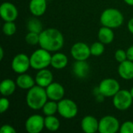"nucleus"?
I'll return each instance as SVG.
<instances>
[{"label": "nucleus", "mask_w": 133, "mask_h": 133, "mask_svg": "<svg viewBox=\"0 0 133 133\" xmlns=\"http://www.w3.org/2000/svg\"><path fill=\"white\" fill-rule=\"evenodd\" d=\"M64 41L63 34L55 28L44 29L40 34V47L50 52L58 51L62 49L64 46Z\"/></svg>", "instance_id": "f257e3e1"}, {"label": "nucleus", "mask_w": 133, "mask_h": 133, "mask_svg": "<svg viewBox=\"0 0 133 133\" xmlns=\"http://www.w3.org/2000/svg\"><path fill=\"white\" fill-rule=\"evenodd\" d=\"M48 97L45 88L35 85L28 90L26 96V102L27 106L34 111L41 110L48 101Z\"/></svg>", "instance_id": "f03ea898"}, {"label": "nucleus", "mask_w": 133, "mask_h": 133, "mask_svg": "<svg viewBox=\"0 0 133 133\" xmlns=\"http://www.w3.org/2000/svg\"><path fill=\"white\" fill-rule=\"evenodd\" d=\"M102 26L115 29L121 26L124 22V16L121 11L115 8H108L104 10L100 16Z\"/></svg>", "instance_id": "7ed1b4c3"}, {"label": "nucleus", "mask_w": 133, "mask_h": 133, "mask_svg": "<svg viewBox=\"0 0 133 133\" xmlns=\"http://www.w3.org/2000/svg\"><path fill=\"white\" fill-rule=\"evenodd\" d=\"M51 56L50 51L42 48L35 50L30 56V67L37 71L46 69L51 65Z\"/></svg>", "instance_id": "20e7f679"}, {"label": "nucleus", "mask_w": 133, "mask_h": 133, "mask_svg": "<svg viewBox=\"0 0 133 133\" xmlns=\"http://www.w3.org/2000/svg\"><path fill=\"white\" fill-rule=\"evenodd\" d=\"M58 113L65 119H72L78 114V107L71 99L63 98L58 101Z\"/></svg>", "instance_id": "39448f33"}, {"label": "nucleus", "mask_w": 133, "mask_h": 133, "mask_svg": "<svg viewBox=\"0 0 133 133\" xmlns=\"http://www.w3.org/2000/svg\"><path fill=\"white\" fill-rule=\"evenodd\" d=\"M133 97L128 90H120L113 97V105L118 111H126L132 106Z\"/></svg>", "instance_id": "423d86ee"}, {"label": "nucleus", "mask_w": 133, "mask_h": 133, "mask_svg": "<svg viewBox=\"0 0 133 133\" xmlns=\"http://www.w3.org/2000/svg\"><path fill=\"white\" fill-rule=\"evenodd\" d=\"M120 84L118 80L112 78L103 79L98 86V92L104 97H113L119 90Z\"/></svg>", "instance_id": "0eeeda50"}, {"label": "nucleus", "mask_w": 133, "mask_h": 133, "mask_svg": "<svg viewBox=\"0 0 133 133\" xmlns=\"http://www.w3.org/2000/svg\"><path fill=\"white\" fill-rule=\"evenodd\" d=\"M120 123L117 118L106 115L99 121L98 132L100 133H116L120 129Z\"/></svg>", "instance_id": "6e6552de"}, {"label": "nucleus", "mask_w": 133, "mask_h": 133, "mask_svg": "<svg viewBox=\"0 0 133 133\" xmlns=\"http://www.w3.org/2000/svg\"><path fill=\"white\" fill-rule=\"evenodd\" d=\"M11 67L17 74L25 73L30 67V57L23 53L17 54L12 60Z\"/></svg>", "instance_id": "1a4fd4ad"}, {"label": "nucleus", "mask_w": 133, "mask_h": 133, "mask_svg": "<svg viewBox=\"0 0 133 133\" xmlns=\"http://www.w3.org/2000/svg\"><path fill=\"white\" fill-rule=\"evenodd\" d=\"M70 52L76 61H87L91 55L90 48L83 42L75 43L72 46Z\"/></svg>", "instance_id": "9d476101"}, {"label": "nucleus", "mask_w": 133, "mask_h": 133, "mask_svg": "<svg viewBox=\"0 0 133 133\" xmlns=\"http://www.w3.org/2000/svg\"><path fill=\"white\" fill-rule=\"evenodd\" d=\"M44 128V118L40 115H33L25 122V129L28 133H40Z\"/></svg>", "instance_id": "9b49d317"}, {"label": "nucleus", "mask_w": 133, "mask_h": 133, "mask_svg": "<svg viewBox=\"0 0 133 133\" xmlns=\"http://www.w3.org/2000/svg\"><path fill=\"white\" fill-rule=\"evenodd\" d=\"M18 9L15 5L9 2L2 3L0 6V16L5 22L15 21L18 17Z\"/></svg>", "instance_id": "f8f14e48"}, {"label": "nucleus", "mask_w": 133, "mask_h": 133, "mask_svg": "<svg viewBox=\"0 0 133 133\" xmlns=\"http://www.w3.org/2000/svg\"><path fill=\"white\" fill-rule=\"evenodd\" d=\"M46 93L48 97V100L59 101L64 98L65 96V88L64 87L57 82H52L46 88Z\"/></svg>", "instance_id": "ddd939ff"}, {"label": "nucleus", "mask_w": 133, "mask_h": 133, "mask_svg": "<svg viewBox=\"0 0 133 133\" xmlns=\"http://www.w3.org/2000/svg\"><path fill=\"white\" fill-rule=\"evenodd\" d=\"M34 79L37 85L46 88L53 82V74L49 69H47L46 68L38 70Z\"/></svg>", "instance_id": "4468645a"}, {"label": "nucleus", "mask_w": 133, "mask_h": 133, "mask_svg": "<svg viewBox=\"0 0 133 133\" xmlns=\"http://www.w3.org/2000/svg\"><path fill=\"white\" fill-rule=\"evenodd\" d=\"M81 128L86 133L97 132L99 128V120L92 115H87L81 121Z\"/></svg>", "instance_id": "2eb2a0df"}, {"label": "nucleus", "mask_w": 133, "mask_h": 133, "mask_svg": "<svg viewBox=\"0 0 133 133\" xmlns=\"http://www.w3.org/2000/svg\"><path fill=\"white\" fill-rule=\"evenodd\" d=\"M118 72L120 77L125 80L133 79V62L131 60H125L119 63Z\"/></svg>", "instance_id": "dca6fc26"}, {"label": "nucleus", "mask_w": 133, "mask_h": 133, "mask_svg": "<svg viewBox=\"0 0 133 133\" xmlns=\"http://www.w3.org/2000/svg\"><path fill=\"white\" fill-rule=\"evenodd\" d=\"M29 9L33 16L39 17L43 16L47 10L46 0H30L29 3Z\"/></svg>", "instance_id": "f3484780"}, {"label": "nucleus", "mask_w": 133, "mask_h": 133, "mask_svg": "<svg viewBox=\"0 0 133 133\" xmlns=\"http://www.w3.org/2000/svg\"><path fill=\"white\" fill-rule=\"evenodd\" d=\"M16 83L19 88L22 90H27L32 88L33 87H34L36 84L35 79H34L31 76L26 74V72L19 74L18 77L16 79Z\"/></svg>", "instance_id": "a211bd4d"}, {"label": "nucleus", "mask_w": 133, "mask_h": 133, "mask_svg": "<svg viewBox=\"0 0 133 133\" xmlns=\"http://www.w3.org/2000/svg\"><path fill=\"white\" fill-rule=\"evenodd\" d=\"M72 72L76 77L83 79L90 72V65L87 61H76L72 65Z\"/></svg>", "instance_id": "6ab92c4d"}, {"label": "nucleus", "mask_w": 133, "mask_h": 133, "mask_svg": "<svg viewBox=\"0 0 133 133\" xmlns=\"http://www.w3.org/2000/svg\"><path fill=\"white\" fill-rule=\"evenodd\" d=\"M69 58L66 55L62 52H56L51 56V65L55 69H62L67 66Z\"/></svg>", "instance_id": "aec40b11"}, {"label": "nucleus", "mask_w": 133, "mask_h": 133, "mask_svg": "<svg viewBox=\"0 0 133 133\" xmlns=\"http://www.w3.org/2000/svg\"><path fill=\"white\" fill-rule=\"evenodd\" d=\"M17 85L11 79H5L0 83V93L3 97H9L14 94Z\"/></svg>", "instance_id": "412c9836"}, {"label": "nucleus", "mask_w": 133, "mask_h": 133, "mask_svg": "<svg viewBox=\"0 0 133 133\" xmlns=\"http://www.w3.org/2000/svg\"><path fill=\"white\" fill-rule=\"evenodd\" d=\"M97 37H98V40L101 42L104 43V44H108L114 41L115 34L113 29L103 26L98 30Z\"/></svg>", "instance_id": "4be33fe9"}, {"label": "nucleus", "mask_w": 133, "mask_h": 133, "mask_svg": "<svg viewBox=\"0 0 133 133\" xmlns=\"http://www.w3.org/2000/svg\"><path fill=\"white\" fill-rule=\"evenodd\" d=\"M44 128L50 132H56L60 128V121L55 115L45 116Z\"/></svg>", "instance_id": "5701e85b"}, {"label": "nucleus", "mask_w": 133, "mask_h": 133, "mask_svg": "<svg viewBox=\"0 0 133 133\" xmlns=\"http://www.w3.org/2000/svg\"><path fill=\"white\" fill-rule=\"evenodd\" d=\"M41 110L45 116L55 115L58 112V102L49 100L45 103Z\"/></svg>", "instance_id": "b1692460"}, {"label": "nucleus", "mask_w": 133, "mask_h": 133, "mask_svg": "<svg viewBox=\"0 0 133 133\" xmlns=\"http://www.w3.org/2000/svg\"><path fill=\"white\" fill-rule=\"evenodd\" d=\"M27 29L29 31L41 34L43 31V25L37 18H31L27 22Z\"/></svg>", "instance_id": "393cba45"}, {"label": "nucleus", "mask_w": 133, "mask_h": 133, "mask_svg": "<svg viewBox=\"0 0 133 133\" xmlns=\"http://www.w3.org/2000/svg\"><path fill=\"white\" fill-rule=\"evenodd\" d=\"M90 48L91 55H94V56H100V55H101L104 52V50H105L104 44L101 42L100 41L92 44Z\"/></svg>", "instance_id": "a878e982"}, {"label": "nucleus", "mask_w": 133, "mask_h": 133, "mask_svg": "<svg viewBox=\"0 0 133 133\" xmlns=\"http://www.w3.org/2000/svg\"><path fill=\"white\" fill-rule=\"evenodd\" d=\"M2 31L3 34L6 36H12L15 34L16 31V26L13 21H8L5 22L2 26Z\"/></svg>", "instance_id": "bb28decb"}, {"label": "nucleus", "mask_w": 133, "mask_h": 133, "mask_svg": "<svg viewBox=\"0 0 133 133\" xmlns=\"http://www.w3.org/2000/svg\"><path fill=\"white\" fill-rule=\"evenodd\" d=\"M39 40H40V34L29 31L28 34H26L25 37L26 42L30 45H37L39 44Z\"/></svg>", "instance_id": "cd10ccee"}, {"label": "nucleus", "mask_w": 133, "mask_h": 133, "mask_svg": "<svg viewBox=\"0 0 133 133\" xmlns=\"http://www.w3.org/2000/svg\"><path fill=\"white\" fill-rule=\"evenodd\" d=\"M119 132L121 133H133V122L126 121L123 122L120 126Z\"/></svg>", "instance_id": "c85d7f7f"}, {"label": "nucleus", "mask_w": 133, "mask_h": 133, "mask_svg": "<svg viewBox=\"0 0 133 133\" xmlns=\"http://www.w3.org/2000/svg\"><path fill=\"white\" fill-rule=\"evenodd\" d=\"M115 58L119 63L127 60L128 58H127L126 51H125L123 49H118L115 53Z\"/></svg>", "instance_id": "c756f323"}, {"label": "nucleus", "mask_w": 133, "mask_h": 133, "mask_svg": "<svg viewBox=\"0 0 133 133\" xmlns=\"http://www.w3.org/2000/svg\"><path fill=\"white\" fill-rule=\"evenodd\" d=\"M10 103L9 99L7 98V97H3L0 99V112L1 114H3L4 112H5L9 108Z\"/></svg>", "instance_id": "7c9ffc66"}, {"label": "nucleus", "mask_w": 133, "mask_h": 133, "mask_svg": "<svg viewBox=\"0 0 133 133\" xmlns=\"http://www.w3.org/2000/svg\"><path fill=\"white\" fill-rule=\"evenodd\" d=\"M0 132L1 133H16V130L14 129L13 126L9 125V124H5L3 125L1 129H0Z\"/></svg>", "instance_id": "2f4dec72"}, {"label": "nucleus", "mask_w": 133, "mask_h": 133, "mask_svg": "<svg viewBox=\"0 0 133 133\" xmlns=\"http://www.w3.org/2000/svg\"><path fill=\"white\" fill-rule=\"evenodd\" d=\"M126 54H127V58L133 62V45L130 46L126 50Z\"/></svg>", "instance_id": "473e14b6"}, {"label": "nucleus", "mask_w": 133, "mask_h": 133, "mask_svg": "<svg viewBox=\"0 0 133 133\" xmlns=\"http://www.w3.org/2000/svg\"><path fill=\"white\" fill-rule=\"evenodd\" d=\"M127 27H128V30L129 31L133 34V17L132 19H130L128 22V24H127Z\"/></svg>", "instance_id": "72a5a7b5"}, {"label": "nucleus", "mask_w": 133, "mask_h": 133, "mask_svg": "<svg viewBox=\"0 0 133 133\" xmlns=\"http://www.w3.org/2000/svg\"><path fill=\"white\" fill-rule=\"evenodd\" d=\"M3 58H4V49H3V48L1 46V47H0V60L2 61V60L3 59Z\"/></svg>", "instance_id": "f704fd0d"}, {"label": "nucleus", "mask_w": 133, "mask_h": 133, "mask_svg": "<svg viewBox=\"0 0 133 133\" xmlns=\"http://www.w3.org/2000/svg\"><path fill=\"white\" fill-rule=\"evenodd\" d=\"M127 5H131V6H133V0H123Z\"/></svg>", "instance_id": "c9c22d12"}, {"label": "nucleus", "mask_w": 133, "mask_h": 133, "mask_svg": "<svg viewBox=\"0 0 133 133\" xmlns=\"http://www.w3.org/2000/svg\"><path fill=\"white\" fill-rule=\"evenodd\" d=\"M130 91V93H131V95H132V97H133V87L131 88V90H129Z\"/></svg>", "instance_id": "e433bc0d"}]
</instances>
